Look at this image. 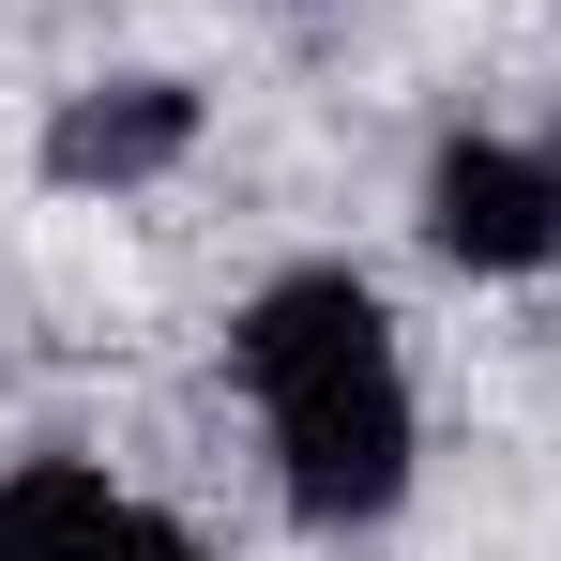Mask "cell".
<instances>
[{
  "label": "cell",
  "instance_id": "cell-1",
  "mask_svg": "<svg viewBox=\"0 0 561 561\" xmlns=\"http://www.w3.org/2000/svg\"><path fill=\"white\" fill-rule=\"evenodd\" d=\"M228 365L274 425V485L304 531H365L410 501V365H394V319L365 274H274L243 304Z\"/></svg>",
  "mask_w": 561,
  "mask_h": 561
},
{
  "label": "cell",
  "instance_id": "cell-3",
  "mask_svg": "<svg viewBox=\"0 0 561 561\" xmlns=\"http://www.w3.org/2000/svg\"><path fill=\"white\" fill-rule=\"evenodd\" d=\"M0 561H197V531L122 501L77 456H31V470H0Z\"/></svg>",
  "mask_w": 561,
  "mask_h": 561
},
{
  "label": "cell",
  "instance_id": "cell-4",
  "mask_svg": "<svg viewBox=\"0 0 561 561\" xmlns=\"http://www.w3.org/2000/svg\"><path fill=\"white\" fill-rule=\"evenodd\" d=\"M183 137H197L183 77H106V92H77L46 122V168L61 183H152V168H183Z\"/></svg>",
  "mask_w": 561,
  "mask_h": 561
},
{
  "label": "cell",
  "instance_id": "cell-2",
  "mask_svg": "<svg viewBox=\"0 0 561 561\" xmlns=\"http://www.w3.org/2000/svg\"><path fill=\"white\" fill-rule=\"evenodd\" d=\"M425 243L456 274H547L561 259V152H516V137H456L425 168Z\"/></svg>",
  "mask_w": 561,
  "mask_h": 561
}]
</instances>
